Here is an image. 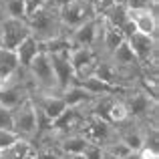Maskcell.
<instances>
[{"label":"cell","instance_id":"cell-1","mask_svg":"<svg viewBox=\"0 0 159 159\" xmlns=\"http://www.w3.org/2000/svg\"><path fill=\"white\" fill-rule=\"evenodd\" d=\"M123 101L125 111H127L129 119L137 121V123H157L159 125V101L151 99L147 93L141 89H125L119 95Z\"/></svg>","mask_w":159,"mask_h":159},{"label":"cell","instance_id":"cell-2","mask_svg":"<svg viewBox=\"0 0 159 159\" xmlns=\"http://www.w3.org/2000/svg\"><path fill=\"white\" fill-rule=\"evenodd\" d=\"M26 24L30 28V34L40 44L65 34L61 26V18H58V10L54 6H51V4H44L43 8L26 14Z\"/></svg>","mask_w":159,"mask_h":159},{"label":"cell","instance_id":"cell-3","mask_svg":"<svg viewBox=\"0 0 159 159\" xmlns=\"http://www.w3.org/2000/svg\"><path fill=\"white\" fill-rule=\"evenodd\" d=\"M26 77L30 83L32 95H48V93H58L57 79H54V70L51 65V57L44 51H40L32 58V62L26 66ZM61 95V93H58Z\"/></svg>","mask_w":159,"mask_h":159},{"label":"cell","instance_id":"cell-4","mask_svg":"<svg viewBox=\"0 0 159 159\" xmlns=\"http://www.w3.org/2000/svg\"><path fill=\"white\" fill-rule=\"evenodd\" d=\"M30 97H32V89H30V83H28L26 70L22 69L0 85V105L8 109V111H14L16 107L22 105Z\"/></svg>","mask_w":159,"mask_h":159},{"label":"cell","instance_id":"cell-5","mask_svg":"<svg viewBox=\"0 0 159 159\" xmlns=\"http://www.w3.org/2000/svg\"><path fill=\"white\" fill-rule=\"evenodd\" d=\"M97 8L91 0H75L70 2L69 6L61 8L58 10V18H61V26H62V32H70L73 28L81 26V24L89 22L97 16Z\"/></svg>","mask_w":159,"mask_h":159},{"label":"cell","instance_id":"cell-6","mask_svg":"<svg viewBox=\"0 0 159 159\" xmlns=\"http://www.w3.org/2000/svg\"><path fill=\"white\" fill-rule=\"evenodd\" d=\"M89 103L87 105H77V107H66L61 115L51 123V133L54 137L70 135V133H79L85 123V119L89 117Z\"/></svg>","mask_w":159,"mask_h":159},{"label":"cell","instance_id":"cell-7","mask_svg":"<svg viewBox=\"0 0 159 159\" xmlns=\"http://www.w3.org/2000/svg\"><path fill=\"white\" fill-rule=\"evenodd\" d=\"M12 131L26 141H34L36 133V109L32 99H26L22 105H18L12 111Z\"/></svg>","mask_w":159,"mask_h":159},{"label":"cell","instance_id":"cell-8","mask_svg":"<svg viewBox=\"0 0 159 159\" xmlns=\"http://www.w3.org/2000/svg\"><path fill=\"white\" fill-rule=\"evenodd\" d=\"M81 133L89 143H95V145H101V147H107L111 141L117 139V129L115 125H111L109 121L101 119V117H95V115H89L85 119L81 127Z\"/></svg>","mask_w":159,"mask_h":159},{"label":"cell","instance_id":"cell-9","mask_svg":"<svg viewBox=\"0 0 159 159\" xmlns=\"http://www.w3.org/2000/svg\"><path fill=\"white\" fill-rule=\"evenodd\" d=\"M30 36V28H28L26 20L20 18H4L0 20V48L6 51H16L22 40H26Z\"/></svg>","mask_w":159,"mask_h":159},{"label":"cell","instance_id":"cell-10","mask_svg":"<svg viewBox=\"0 0 159 159\" xmlns=\"http://www.w3.org/2000/svg\"><path fill=\"white\" fill-rule=\"evenodd\" d=\"M125 40V36L121 34V30H117L115 26L107 22L101 14H99V26H97V36H95V52L99 54V58H109L117 47Z\"/></svg>","mask_w":159,"mask_h":159},{"label":"cell","instance_id":"cell-11","mask_svg":"<svg viewBox=\"0 0 159 159\" xmlns=\"http://www.w3.org/2000/svg\"><path fill=\"white\" fill-rule=\"evenodd\" d=\"M129 44L131 52L137 57L139 65H147V62H159V36H147L141 32H133L131 36L125 39Z\"/></svg>","mask_w":159,"mask_h":159},{"label":"cell","instance_id":"cell-12","mask_svg":"<svg viewBox=\"0 0 159 159\" xmlns=\"http://www.w3.org/2000/svg\"><path fill=\"white\" fill-rule=\"evenodd\" d=\"M129 20L135 26V32L147 36H159V8L129 10Z\"/></svg>","mask_w":159,"mask_h":159},{"label":"cell","instance_id":"cell-13","mask_svg":"<svg viewBox=\"0 0 159 159\" xmlns=\"http://www.w3.org/2000/svg\"><path fill=\"white\" fill-rule=\"evenodd\" d=\"M99 14H101L111 26H115L117 30H121V34H123L125 39L135 32V26H133V22L129 20V10H127V6H125L123 2L121 4H111L109 8L101 10Z\"/></svg>","mask_w":159,"mask_h":159},{"label":"cell","instance_id":"cell-14","mask_svg":"<svg viewBox=\"0 0 159 159\" xmlns=\"http://www.w3.org/2000/svg\"><path fill=\"white\" fill-rule=\"evenodd\" d=\"M51 57V65L54 70V79H57L58 93H65L69 87L75 85V69L69 61V54H48Z\"/></svg>","mask_w":159,"mask_h":159},{"label":"cell","instance_id":"cell-15","mask_svg":"<svg viewBox=\"0 0 159 159\" xmlns=\"http://www.w3.org/2000/svg\"><path fill=\"white\" fill-rule=\"evenodd\" d=\"M30 99H32V103H34L36 111L43 113V115L47 117L51 123L66 109L65 99H62V95H58V93H48V95H39V93H34Z\"/></svg>","mask_w":159,"mask_h":159},{"label":"cell","instance_id":"cell-16","mask_svg":"<svg viewBox=\"0 0 159 159\" xmlns=\"http://www.w3.org/2000/svg\"><path fill=\"white\" fill-rule=\"evenodd\" d=\"M97 26H99V14L93 20L81 24V26L73 28L70 32H66L70 47H93L95 44V36H97Z\"/></svg>","mask_w":159,"mask_h":159},{"label":"cell","instance_id":"cell-17","mask_svg":"<svg viewBox=\"0 0 159 159\" xmlns=\"http://www.w3.org/2000/svg\"><path fill=\"white\" fill-rule=\"evenodd\" d=\"M40 51H43V44L39 43V40L34 39V36H28L26 40H22V43L16 47V51H14V54H16V61H18V66L22 70H26V66L32 62V58L36 57Z\"/></svg>","mask_w":159,"mask_h":159},{"label":"cell","instance_id":"cell-18","mask_svg":"<svg viewBox=\"0 0 159 159\" xmlns=\"http://www.w3.org/2000/svg\"><path fill=\"white\" fill-rule=\"evenodd\" d=\"M87 143L89 141L81 133H70V135L57 137V149L61 155H81Z\"/></svg>","mask_w":159,"mask_h":159},{"label":"cell","instance_id":"cell-19","mask_svg":"<svg viewBox=\"0 0 159 159\" xmlns=\"http://www.w3.org/2000/svg\"><path fill=\"white\" fill-rule=\"evenodd\" d=\"M97 58H99V54L95 52L93 47H75V48H70V52H69V61H70V65H73L75 73H77L81 66L89 65V62L97 61Z\"/></svg>","mask_w":159,"mask_h":159},{"label":"cell","instance_id":"cell-20","mask_svg":"<svg viewBox=\"0 0 159 159\" xmlns=\"http://www.w3.org/2000/svg\"><path fill=\"white\" fill-rule=\"evenodd\" d=\"M20 70L18 61H16V54L12 51H6V48H0V85L4 81L16 75Z\"/></svg>","mask_w":159,"mask_h":159},{"label":"cell","instance_id":"cell-21","mask_svg":"<svg viewBox=\"0 0 159 159\" xmlns=\"http://www.w3.org/2000/svg\"><path fill=\"white\" fill-rule=\"evenodd\" d=\"M62 99H65L66 107H77V105H87V103H91L95 99V95H91L89 91H85L83 87L79 85H73L69 87V89L65 91V93H61Z\"/></svg>","mask_w":159,"mask_h":159},{"label":"cell","instance_id":"cell-22","mask_svg":"<svg viewBox=\"0 0 159 159\" xmlns=\"http://www.w3.org/2000/svg\"><path fill=\"white\" fill-rule=\"evenodd\" d=\"M0 16L26 20V4H24V0H0Z\"/></svg>","mask_w":159,"mask_h":159},{"label":"cell","instance_id":"cell-23","mask_svg":"<svg viewBox=\"0 0 159 159\" xmlns=\"http://www.w3.org/2000/svg\"><path fill=\"white\" fill-rule=\"evenodd\" d=\"M127 119H129V115H127V111H125V105L119 99V95H117L115 101H113V105H111V111H109V123L117 127V125L125 123Z\"/></svg>","mask_w":159,"mask_h":159},{"label":"cell","instance_id":"cell-24","mask_svg":"<svg viewBox=\"0 0 159 159\" xmlns=\"http://www.w3.org/2000/svg\"><path fill=\"white\" fill-rule=\"evenodd\" d=\"M18 139L20 137L16 135L14 131H10V129H0V151L4 153L6 149H10Z\"/></svg>","mask_w":159,"mask_h":159},{"label":"cell","instance_id":"cell-25","mask_svg":"<svg viewBox=\"0 0 159 159\" xmlns=\"http://www.w3.org/2000/svg\"><path fill=\"white\" fill-rule=\"evenodd\" d=\"M127 10H147V8H159V0H125Z\"/></svg>","mask_w":159,"mask_h":159},{"label":"cell","instance_id":"cell-26","mask_svg":"<svg viewBox=\"0 0 159 159\" xmlns=\"http://www.w3.org/2000/svg\"><path fill=\"white\" fill-rule=\"evenodd\" d=\"M81 155L85 157V159H101V155H103V147H101V145H95V143H87Z\"/></svg>","mask_w":159,"mask_h":159},{"label":"cell","instance_id":"cell-27","mask_svg":"<svg viewBox=\"0 0 159 159\" xmlns=\"http://www.w3.org/2000/svg\"><path fill=\"white\" fill-rule=\"evenodd\" d=\"M0 129H10L12 131V111L0 105Z\"/></svg>","mask_w":159,"mask_h":159},{"label":"cell","instance_id":"cell-28","mask_svg":"<svg viewBox=\"0 0 159 159\" xmlns=\"http://www.w3.org/2000/svg\"><path fill=\"white\" fill-rule=\"evenodd\" d=\"M24 4H26V14H30V12L43 8L44 4H48V0H24Z\"/></svg>","mask_w":159,"mask_h":159},{"label":"cell","instance_id":"cell-29","mask_svg":"<svg viewBox=\"0 0 159 159\" xmlns=\"http://www.w3.org/2000/svg\"><path fill=\"white\" fill-rule=\"evenodd\" d=\"M70 2H75V0H48V4H51V6H54L57 10H61V8L69 6Z\"/></svg>","mask_w":159,"mask_h":159},{"label":"cell","instance_id":"cell-30","mask_svg":"<svg viewBox=\"0 0 159 159\" xmlns=\"http://www.w3.org/2000/svg\"><path fill=\"white\" fill-rule=\"evenodd\" d=\"M121 159H141V155H139V151H129L125 157H121Z\"/></svg>","mask_w":159,"mask_h":159},{"label":"cell","instance_id":"cell-31","mask_svg":"<svg viewBox=\"0 0 159 159\" xmlns=\"http://www.w3.org/2000/svg\"><path fill=\"white\" fill-rule=\"evenodd\" d=\"M101 159H117V157H115V155H111L109 151H105V149H103V155H101Z\"/></svg>","mask_w":159,"mask_h":159},{"label":"cell","instance_id":"cell-32","mask_svg":"<svg viewBox=\"0 0 159 159\" xmlns=\"http://www.w3.org/2000/svg\"><path fill=\"white\" fill-rule=\"evenodd\" d=\"M62 159H85L83 155H62Z\"/></svg>","mask_w":159,"mask_h":159},{"label":"cell","instance_id":"cell-33","mask_svg":"<svg viewBox=\"0 0 159 159\" xmlns=\"http://www.w3.org/2000/svg\"><path fill=\"white\" fill-rule=\"evenodd\" d=\"M0 159H4V157H2V155H0Z\"/></svg>","mask_w":159,"mask_h":159},{"label":"cell","instance_id":"cell-34","mask_svg":"<svg viewBox=\"0 0 159 159\" xmlns=\"http://www.w3.org/2000/svg\"><path fill=\"white\" fill-rule=\"evenodd\" d=\"M0 20H2V16H0Z\"/></svg>","mask_w":159,"mask_h":159}]
</instances>
